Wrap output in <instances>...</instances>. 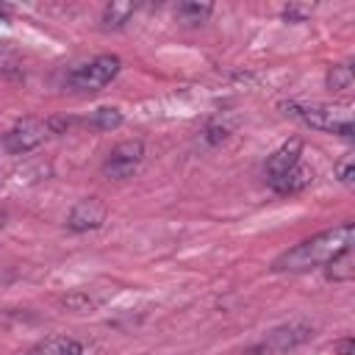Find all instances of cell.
<instances>
[{
    "instance_id": "cell-1",
    "label": "cell",
    "mask_w": 355,
    "mask_h": 355,
    "mask_svg": "<svg viewBox=\"0 0 355 355\" xmlns=\"http://www.w3.org/2000/svg\"><path fill=\"white\" fill-rule=\"evenodd\" d=\"M352 236H355L352 222H341L336 227H327V230L300 241L297 247L280 252L272 261V269L275 272H308V269H316V266H327L338 255L352 250Z\"/></svg>"
},
{
    "instance_id": "cell-2",
    "label": "cell",
    "mask_w": 355,
    "mask_h": 355,
    "mask_svg": "<svg viewBox=\"0 0 355 355\" xmlns=\"http://www.w3.org/2000/svg\"><path fill=\"white\" fill-rule=\"evenodd\" d=\"M286 114H291L294 119H300L302 125L313 128V130H324V133H338L344 139L355 136L352 128V111L349 105H330V103H300V100H288L283 103Z\"/></svg>"
},
{
    "instance_id": "cell-3",
    "label": "cell",
    "mask_w": 355,
    "mask_h": 355,
    "mask_svg": "<svg viewBox=\"0 0 355 355\" xmlns=\"http://www.w3.org/2000/svg\"><path fill=\"white\" fill-rule=\"evenodd\" d=\"M119 58L116 55H97V58H89L78 67L69 69L67 75V86L72 92H80V94H92V92H100L103 86H108L116 75H119Z\"/></svg>"
},
{
    "instance_id": "cell-4",
    "label": "cell",
    "mask_w": 355,
    "mask_h": 355,
    "mask_svg": "<svg viewBox=\"0 0 355 355\" xmlns=\"http://www.w3.org/2000/svg\"><path fill=\"white\" fill-rule=\"evenodd\" d=\"M47 136H55V133H53V125H50V119L25 116V119L14 122V125L6 130V136H3V144H6V150H8V153L19 155V153H28V150L39 147V144H42Z\"/></svg>"
},
{
    "instance_id": "cell-5",
    "label": "cell",
    "mask_w": 355,
    "mask_h": 355,
    "mask_svg": "<svg viewBox=\"0 0 355 355\" xmlns=\"http://www.w3.org/2000/svg\"><path fill=\"white\" fill-rule=\"evenodd\" d=\"M141 161H144V141L141 139H125L105 155L103 175L114 178V180H125L141 166Z\"/></svg>"
},
{
    "instance_id": "cell-6",
    "label": "cell",
    "mask_w": 355,
    "mask_h": 355,
    "mask_svg": "<svg viewBox=\"0 0 355 355\" xmlns=\"http://www.w3.org/2000/svg\"><path fill=\"white\" fill-rule=\"evenodd\" d=\"M311 330L313 327L308 322H288L283 327H275L250 355H283V352L300 347L302 341H308L311 338Z\"/></svg>"
},
{
    "instance_id": "cell-7",
    "label": "cell",
    "mask_w": 355,
    "mask_h": 355,
    "mask_svg": "<svg viewBox=\"0 0 355 355\" xmlns=\"http://www.w3.org/2000/svg\"><path fill=\"white\" fill-rule=\"evenodd\" d=\"M302 164V139H288L283 141L266 161L263 172H266V183L275 189L288 172H294Z\"/></svg>"
},
{
    "instance_id": "cell-8",
    "label": "cell",
    "mask_w": 355,
    "mask_h": 355,
    "mask_svg": "<svg viewBox=\"0 0 355 355\" xmlns=\"http://www.w3.org/2000/svg\"><path fill=\"white\" fill-rule=\"evenodd\" d=\"M105 214H108V208H105L103 200H97V197H86V200H80V202L72 205V211L67 214V222H64V225H67L72 233L97 230V227L105 222Z\"/></svg>"
},
{
    "instance_id": "cell-9",
    "label": "cell",
    "mask_w": 355,
    "mask_h": 355,
    "mask_svg": "<svg viewBox=\"0 0 355 355\" xmlns=\"http://www.w3.org/2000/svg\"><path fill=\"white\" fill-rule=\"evenodd\" d=\"M28 355H83V344L72 336H50L31 347Z\"/></svg>"
},
{
    "instance_id": "cell-10",
    "label": "cell",
    "mask_w": 355,
    "mask_h": 355,
    "mask_svg": "<svg viewBox=\"0 0 355 355\" xmlns=\"http://www.w3.org/2000/svg\"><path fill=\"white\" fill-rule=\"evenodd\" d=\"M133 14H136V6L133 3H108L103 8V28H111V31L125 28Z\"/></svg>"
},
{
    "instance_id": "cell-11",
    "label": "cell",
    "mask_w": 355,
    "mask_h": 355,
    "mask_svg": "<svg viewBox=\"0 0 355 355\" xmlns=\"http://www.w3.org/2000/svg\"><path fill=\"white\" fill-rule=\"evenodd\" d=\"M211 11H214V6H208V3H180V6H178V17H180L183 22H189V25L202 22Z\"/></svg>"
},
{
    "instance_id": "cell-12",
    "label": "cell",
    "mask_w": 355,
    "mask_h": 355,
    "mask_svg": "<svg viewBox=\"0 0 355 355\" xmlns=\"http://www.w3.org/2000/svg\"><path fill=\"white\" fill-rule=\"evenodd\" d=\"M327 86L333 92H344L352 86V67L349 64H336L327 69Z\"/></svg>"
},
{
    "instance_id": "cell-13",
    "label": "cell",
    "mask_w": 355,
    "mask_h": 355,
    "mask_svg": "<svg viewBox=\"0 0 355 355\" xmlns=\"http://www.w3.org/2000/svg\"><path fill=\"white\" fill-rule=\"evenodd\" d=\"M86 122L92 128H97V130H111V128H116L122 122V114L116 108H97Z\"/></svg>"
},
{
    "instance_id": "cell-14",
    "label": "cell",
    "mask_w": 355,
    "mask_h": 355,
    "mask_svg": "<svg viewBox=\"0 0 355 355\" xmlns=\"http://www.w3.org/2000/svg\"><path fill=\"white\" fill-rule=\"evenodd\" d=\"M230 130H233V125H230V122H225L222 116H216V119H211V122L205 125V130H202V136H205V141H211V144H216V141H222V139H227V136H230Z\"/></svg>"
},
{
    "instance_id": "cell-15",
    "label": "cell",
    "mask_w": 355,
    "mask_h": 355,
    "mask_svg": "<svg viewBox=\"0 0 355 355\" xmlns=\"http://www.w3.org/2000/svg\"><path fill=\"white\" fill-rule=\"evenodd\" d=\"M349 263H352V250H347V252L338 255L333 263H327V266H330V277H333V280H349V277H352V266H349Z\"/></svg>"
},
{
    "instance_id": "cell-16",
    "label": "cell",
    "mask_w": 355,
    "mask_h": 355,
    "mask_svg": "<svg viewBox=\"0 0 355 355\" xmlns=\"http://www.w3.org/2000/svg\"><path fill=\"white\" fill-rule=\"evenodd\" d=\"M336 178H338L341 183H347V186L355 180V155H352V153H347V155L336 164Z\"/></svg>"
},
{
    "instance_id": "cell-17",
    "label": "cell",
    "mask_w": 355,
    "mask_h": 355,
    "mask_svg": "<svg viewBox=\"0 0 355 355\" xmlns=\"http://www.w3.org/2000/svg\"><path fill=\"white\" fill-rule=\"evenodd\" d=\"M308 11H311V8H300V6H286V8H283V17H286L288 22H294V19H302V17L308 14Z\"/></svg>"
},
{
    "instance_id": "cell-18",
    "label": "cell",
    "mask_w": 355,
    "mask_h": 355,
    "mask_svg": "<svg viewBox=\"0 0 355 355\" xmlns=\"http://www.w3.org/2000/svg\"><path fill=\"white\" fill-rule=\"evenodd\" d=\"M341 355H352V341H341Z\"/></svg>"
},
{
    "instance_id": "cell-19",
    "label": "cell",
    "mask_w": 355,
    "mask_h": 355,
    "mask_svg": "<svg viewBox=\"0 0 355 355\" xmlns=\"http://www.w3.org/2000/svg\"><path fill=\"white\" fill-rule=\"evenodd\" d=\"M0 22H3V14H0Z\"/></svg>"
}]
</instances>
